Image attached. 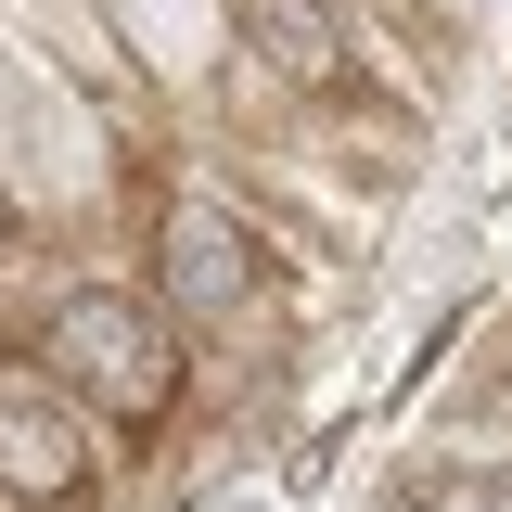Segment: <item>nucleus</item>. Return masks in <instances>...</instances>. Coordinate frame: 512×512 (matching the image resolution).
<instances>
[{"label":"nucleus","instance_id":"20e7f679","mask_svg":"<svg viewBox=\"0 0 512 512\" xmlns=\"http://www.w3.org/2000/svg\"><path fill=\"white\" fill-rule=\"evenodd\" d=\"M384 512H512V474H487V461H397Z\"/></svg>","mask_w":512,"mask_h":512},{"label":"nucleus","instance_id":"7ed1b4c3","mask_svg":"<svg viewBox=\"0 0 512 512\" xmlns=\"http://www.w3.org/2000/svg\"><path fill=\"white\" fill-rule=\"evenodd\" d=\"M103 461H116V423L77 384H52L39 359H0V500L64 512V500L103 487Z\"/></svg>","mask_w":512,"mask_h":512},{"label":"nucleus","instance_id":"f257e3e1","mask_svg":"<svg viewBox=\"0 0 512 512\" xmlns=\"http://www.w3.org/2000/svg\"><path fill=\"white\" fill-rule=\"evenodd\" d=\"M52 384H77L103 423H167L192 384V333L167 320V295L154 282H64L52 308H39V346H26Z\"/></svg>","mask_w":512,"mask_h":512},{"label":"nucleus","instance_id":"f03ea898","mask_svg":"<svg viewBox=\"0 0 512 512\" xmlns=\"http://www.w3.org/2000/svg\"><path fill=\"white\" fill-rule=\"evenodd\" d=\"M154 295L192 346L205 333H244L269 308V244H256V205L231 180H180L154 205Z\"/></svg>","mask_w":512,"mask_h":512}]
</instances>
